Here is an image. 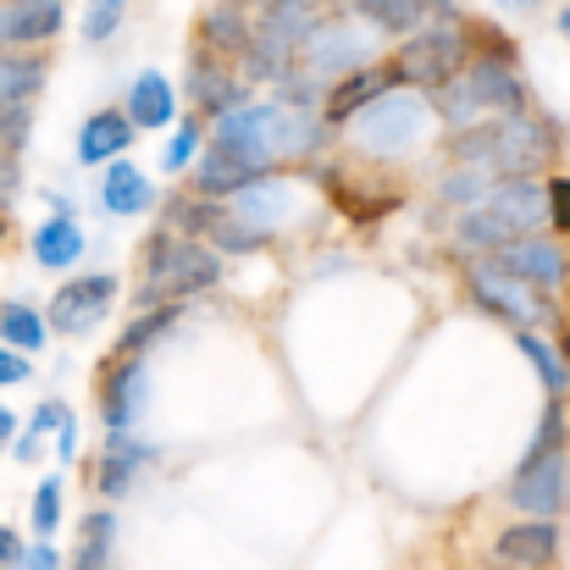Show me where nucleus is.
Masks as SVG:
<instances>
[{
    "label": "nucleus",
    "mask_w": 570,
    "mask_h": 570,
    "mask_svg": "<svg viewBox=\"0 0 570 570\" xmlns=\"http://www.w3.org/2000/svg\"><path fill=\"white\" fill-rule=\"evenodd\" d=\"M493 173H482V167H454L443 184H438V199L443 205H460V210H471V205H482L488 194H493Z\"/></svg>",
    "instance_id": "nucleus-32"
},
{
    "label": "nucleus",
    "mask_w": 570,
    "mask_h": 570,
    "mask_svg": "<svg viewBox=\"0 0 570 570\" xmlns=\"http://www.w3.org/2000/svg\"><path fill=\"white\" fill-rule=\"evenodd\" d=\"M22 194V156H0V210H11Z\"/></svg>",
    "instance_id": "nucleus-39"
},
{
    "label": "nucleus",
    "mask_w": 570,
    "mask_h": 570,
    "mask_svg": "<svg viewBox=\"0 0 570 570\" xmlns=\"http://www.w3.org/2000/svg\"><path fill=\"white\" fill-rule=\"evenodd\" d=\"M117 305V277L111 272H89V277H72L56 288L50 299V327L67 333V338H83L100 327V316Z\"/></svg>",
    "instance_id": "nucleus-12"
},
{
    "label": "nucleus",
    "mask_w": 570,
    "mask_h": 570,
    "mask_svg": "<svg viewBox=\"0 0 570 570\" xmlns=\"http://www.w3.org/2000/svg\"><path fill=\"white\" fill-rule=\"evenodd\" d=\"M95 399H100V421H106V432H134V421H139L145 404H150V372H145V355H111V361L100 366Z\"/></svg>",
    "instance_id": "nucleus-11"
},
{
    "label": "nucleus",
    "mask_w": 570,
    "mask_h": 570,
    "mask_svg": "<svg viewBox=\"0 0 570 570\" xmlns=\"http://www.w3.org/2000/svg\"><path fill=\"white\" fill-rule=\"evenodd\" d=\"M515 111H532V95H527V78L515 72V56H488L476 50L465 61V72L454 83L438 89V117L460 134V128H476L488 117H515Z\"/></svg>",
    "instance_id": "nucleus-5"
},
{
    "label": "nucleus",
    "mask_w": 570,
    "mask_h": 570,
    "mask_svg": "<svg viewBox=\"0 0 570 570\" xmlns=\"http://www.w3.org/2000/svg\"><path fill=\"white\" fill-rule=\"evenodd\" d=\"M560 350H566V361H570V333H560Z\"/></svg>",
    "instance_id": "nucleus-49"
},
{
    "label": "nucleus",
    "mask_w": 570,
    "mask_h": 570,
    "mask_svg": "<svg viewBox=\"0 0 570 570\" xmlns=\"http://www.w3.org/2000/svg\"><path fill=\"white\" fill-rule=\"evenodd\" d=\"M372 56H377V45H372V33H366L361 22L322 17V22L311 28V39H305V50H299L294 72H299L311 89H322V95H327L338 78H350V72L372 67Z\"/></svg>",
    "instance_id": "nucleus-7"
},
{
    "label": "nucleus",
    "mask_w": 570,
    "mask_h": 570,
    "mask_svg": "<svg viewBox=\"0 0 570 570\" xmlns=\"http://www.w3.org/2000/svg\"><path fill=\"white\" fill-rule=\"evenodd\" d=\"M122 17H128V0H89V6H83V39H89V45L117 39Z\"/></svg>",
    "instance_id": "nucleus-34"
},
{
    "label": "nucleus",
    "mask_w": 570,
    "mask_h": 570,
    "mask_svg": "<svg viewBox=\"0 0 570 570\" xmlns=\"http://www.w3.org/2000/svg\"><path fill=\"white\" fill-rule=\"evenodd\" d=\"M465 288H471V299H476L488 316L510 322L515 333H538V327L560 322V311H554V294L532 288L527 277L504 272L499 261H471V266H465Z\"/></svg>",
    "instance_id": "nucleus-6"
},
{
    "label": "nucleus",
    "mask_w": 570,
    "mask_h": 570,
    "mask_svg": "<svg viewBox=\"0 0 570 570\" xmlns=\"http://www.w3.org/2000/svg\"><path fill=\"white\" fill-rule=\"evenodd\" d=\"M56 438H61V460H72V454H78V426L67 421V426H61Z\"/></svg>",
    "instance_id": "nucleus-45"
},
{
    "label": "nucleus",
    "mask_w": 570,
    "mask_h": 570,
    "mask_svg": "<svg viewBox=\"0 0 570 570\" xmlns=\"http://www.w3.org/2000/svg\"><path fill=\"white\" fill-rule=\"evenodd\" d=\"M28 134H33V106L0 111V156H22L28 150Z\"/></svg>",
    "instance_id": "nucleus-36"
},
{
    "label": "nucleus",
    "mask_w": 570,
    "mask_h": 570,
    "mask_svg": "<svg viewBox=\"0 0 570 570\" xmlns=\"http://www.w3.org/2000/svg\"><path fill=\"white\" fill-rule=\"evenodd\" d=\"M33 377V366H28V355L22 350H11V344H0V387H17V382Z\"/></svg>",
    "instance_id": "nucleus-41"
},
{
    "label": "nucleus",
    "mask_w": 570,
    "mask_h": 570,
    "mask_svg": "<svg viewBox=\"0 0 570 570\" xmlns=\"http://www.w3.org/2000/svg\"><path fill=\"white\" fill-rule=\"evenodd\" d=\"M249 39H255V22L238 11V0H216L205 17H199V45L210 50V56H238L244 61V50H249Z\"/></svg>",
    "instance_id": "nucleus-23"
},
{
    "label": "nucleus",
    "mask_w": 570,
    "mask_h": 570,
    "mask_svg": "<svg viewBox=\"0 0 570 570\" xmlns=\"http://www.w3.org/2000/svg\"><path fill=\"white\" fill-rule=\"evenodd\" d=\"M28 570H61V554H56V543H45V538H39V543L28 549Z\"/></svg>",
    "instance_id": "nucleus-43"
},
{
    "label": "nucleus",
    "mask_w": 570,
    "mask_h": 570,
    "mask_svg": "<svg viewBox=\"0 0 570 570\" xmlns=\"http://www.w3.org/2000/svg\"><path fill=\"white\" fill-rule=\"evenodd\" d=\"M222 61H227V56L210 61V50H205V56L194 61V72H189V100L199 106V111H210V122L227 117V111H238V106H249V100H244L249 78L233 72V67H222Z\"/></svg>",
    "instance_id": "nucleus-18"
},
{
    "label": "nucleus",
    "mask_w": 570,
    "mask_h": 570,
    "mask_svg": "<svg viewBox=\"0 0 570 570\" xmlns=\"http://www.w3.org/2000/svg\"><path fill=\"white\" fill-rule=\"evenodd\" d=\"M150 460H156V449H150L145 438H134V432H106V449H100V465L89 471V488H95L100 499H122Z\"/></svg>",
    "instance_id": "nucleus-15"
},
{
    "label": "nucleus",
    "mask_w": 570,
    "mask_h": 570,
    "mask_svg": "<svg viewBox=\"0 0 570 570\" xmlns=\"http://www.w3.org/2000/svg\"><path fill=\"white\" fill-rule=\"evenodd\" d=\"M122 111L134 117V128H167V122L178 117V95H173V83H167L161 72H139Z\"/></svg>",
    "instance_id": "nucleus-26"
},
{
    "label": "nucleus",
    "mask_w": 570,
    "mask_h": 570,
    "mask_svg": "<svg viewBox=\"0 0 570 570\" xmlns=\"http://www.w3.org/2000/svg\"><path fill=\"white\" fill-rule=\"evenodd\" d=\"M56 521H61V476H45L39 493H33V532L50 543L56 538Z\"/></svg>",
    "instance_id": "nucleus-35"
},
{
    "label": "nucleus",
    "mask_w": 570,
    "mask_h": 570,
    "mask_svg": "<svg viewBox=\"0 0 570 570\" xmlns=\"http://www.w3.org/2000/svg\"><path fill=\"white\" fill-rule=\"evenodd\" d=\"M549 210H554V233L570 238V178H549Z\"/></svg>",
    "instance_id": "nucleus-40"
},
{
    "label": "nucleus",
    "mask_w": 570,
    "mask_h": 570,
    "mask_svg": "<svg viewBox=\"0 0 570 570\" xmlns=\"http://www.w3.org/2000/svg\"><path fill=\"white\" fill-rule=\"evenodd\" d=\"M189 161H199V122H184V128L173 134L167 156H161V167H167V173H189Z\"/></svg>",
    "instance_id": "nucleus-37"
},
{
    "label": "nucleus",
    "mask_w": 570,
    "mask_h": 570,
    "mask_svg": "<svg viewBox=\"0 0 570 570\" xmlns=\"http://www.w3.org/2000/svg\"><path fill=\"white\" fill-rule=\"evenodd\" d=\"M510 510H521L532 521H560L566 515L570 510V449L515 465V476H510Z\"/></svg>",
    "instance_id": "nucleus-10"
},
{
    "label": "nucleus",
    "mask_w": 570,
    "mask_h": 570,
    "mask_svg": "<svg viewBox=\"0 0 570 570\" xmlns=\"http://www.w3.org/2000/svg\"><path fill=\"white\" fill-rule=\"evenodd\" d=\"M560 449H570V410H566V399H549L543 404V421L532 432L527 460H543V454H560Z\"/></svg>",
    "instance_id": "nucleus-33"
},
{
    "label": "nucleus",
    "mask_w": 570,
    "mask_h": 570,
    "mask_svg": "<svg viewBox=\"0 0 570 570\" xmlns=\"http://www.w3.org/2000/svg\"><path fill=\"white\" fill-rule=\"evenodd\" d=\"M227 210H233L244 227H255V233H266V238H272V227L294 216V184L261 178V184H249V189L233 194V199H227Z\"/></svg>",
    "instance_id": "nucleus-20"
},
{
    "label": "nucleus",
    "mask_w": 570,
    "mask_h": 570,
    "mask_svg": "<svg viewBox=\"0 0 570 570\" xmlns=\"http://www.w3.org/2000/svg\"><path fill=\"white\" fill-rule=\"evenodd\" d=\"M111 543H117V515H111V510H95V515H83V527H78V554H72V570H111Z\"/></svg>",
    "instance_id": "nucleus-29"
},
{
    "label": "nucleus",
    "mask_w": 570,
    "mask_h": 570,
    "mask_svg": "<svg viewBox=\"0 0 570 570\" xmlns=\"http://www.w3.org/2000/svg\"><path fill=\"white\" fill-rule=\"evenodd\" d=\"M178 316H184L178 305H156V311H139V316L128 322V333L117 338V350H111V355H145L150 344H161V333H167V327H178Z\"/></svg>",
    "instance_id": "nucleus-31"
},
{
    "label": "nucleus",
    "mask_w": 570,
    "mask_h": 570,
    "mask_svg": "<svg viewBox=\"0 0 570 570\" xmlns=\"http://www.w3.org/2000/svg\"><path fill=\"white\" fill-rule=\"evenodd\" d=\"M0 570H28V549H22L17 527H0Z\"/></svg>",
    "instance_id": "nucleus-42"
},
{
    "label": "nucleus",
    "mask_w": 570,
    "mask_h": 570,
    "mask_svg": "<svg viewBox=\"0 0 570 570\" xmlns=\"http://www.w3.org/2000/svg\"><path fill=\"white\" fill-rule=\"evenodd\" d=\"M222 283V249H210L205 238L189 233H150L145 255H139V311H156V305H184L194 294L216 288Z\"/></svg>",
    "instance_id": "nucleus-4"
},
{
    "label": "nucleus",
    "mask_w": 570,
    "mask_h": 570,
    "mask_svg": "<svg viewBox=\"0 0 570 570\" xmlns=\"http://www.w3.org/2000/svg\"><path fill=\"white\" fill-rule=\"evenodd\" d=\"M366 22H377L387 33H421L426 22H443V17H460L454 0H350Z\"/></svg>",
    "instance_id": "nucleus-22"
},
{
    "label": "nucleus",
    "mask_w": 570,
    "mask_h": 570,
    "mask_svg": "<svg viewBox=\"0 0 570 570\" xmlns=\"http://www.w3.org/2000/svg\"><path fill=\"white\" fill-rule=\"evenodd\" d=\"M471 61V45H465V17H443V22H426L421 33L404 39L399 50V78L415 83V89H443L465 72Z\"/></svg>",
    "instance_id": "nucleus-9"
},
{
    "label": "nucleus",
    "mask_w": 570,
    "mask_h": 570,
    "mask_svg": "<svg viewBox=\"0 0 570 570\" xmlns=\"http://www.w3.org/2000/svg\"><path fill=\"white\" fill-rule=\"evenodd\" d=\"M560 549H566V538H560V521H515V527H504L499 532V543H493V560L504 570H549L560 560Z\"/></svg>",
    "instance_id": "nucleus-14"
},
{
    "label": "nucleus",
    "mask_w": 570,
    "mask_h": 570,
    "mask_svg": "<svg viewBox=\"0 0 570 570\" xmlns=\"http://www.w3.org/2000/svg\"><path fill=\"white\" fill-rule=\"evenodd\" d=\"M0 443H17V415L0 404Z\"/></svg>",
    "instance_id": "nucleus-46"
},
{
    "label": "nucleus",
    "mask_w": 570,
    "mask_h": 570,
    "mask_svg": "<svg viewBox=\"0 0 570 570\" xmlns=\"http://www.w3.org/2000/svg\"><path fill=\"white\" fill-rule=\"evenodd\" d=\"M100 205L111 216H145L156 205V184L134 167V161H111L106 178H100Z\"/></svg>",
    "instance_id": "nucleus-24"
},
{
    "label": "nucleus",
    "mask_w": 570,
    "mask_h": 570,
    "mask_svg": "<svg viewBox=\"0 0 570 570\" xmlns=\"http://www.w3.org/2000/svg\"><path fill=\"white\" fill-rule=\"evenodd\" d=\"M45 333H50V316H39L33 305H22V299H6V305H0V344L33 355V350L45 344Z\"/></svg>",
    "instance_id": "nucleus-30"
},
{
    "label": "nucleus",
    "mask_w": 570,
    "mask_h": 570,
    "mask_svg": "<svg viewBox=\"0 0 570 570\" xmlns=\"http://www.w3.org/2000/svg\"><path fill=\"white\" fill-rule=\"evenodd\" d=\"M554 28H560V39H566V45H570V6H566V11H560V22H554Z\"/></svg>",
    "instance_id": "nucleus-47"
},
{
    "label": "nucleus",
    "mask_w": 570,
    "mask_h": 570,
    "mask_svg": "<svg viewBox=\"0 0 570 570\" xmlns=\"http://www.w3.org/2000/svg\"><path fill=\"white\" fill-rule=\"evenodd\" d=\"M128 145H134V117L128 111H95L83 128H78V161L83 167H111V161H122L128 156Z\"/></svg>",
    "instance_id": "nucleus-21"
},
{
    "label": "nucleus",
    "mask_w": 570,
    "mask_h": 570,
    "mask_svg": "<svg viewBox=\"0 0 570 570\" xmlns=\"http://www.w3.org/2000/svg\"><path fill=\"white\" fill-rule=\"evenodd\" d=\"M432 128V106L426 95H415L410 83L387 89L382 100H372L361 117H355V145L372 150V156H404L410 145H421Z\"/></svg>",
    "instance_id": "nucleus-8"
},
{
    "label": "nucleus",
    "mask_w": 570,
    "mask_h": 570,
    "mask_svg": "<svg viewBox=\"0 0 570 570\" xmlns=\"http://www.w3.org/2000/svg\"><path fill=\"white\" fill-rule=\"evenodd\" d=\"M322 122H327L322 111L294 106V100H249L210 122V145H233V150H249L266 167H277V161L311 156L322 145Z\"/></svg>",
    "instance_id": "nucleus-3"
},
{
    "label": "nucleus",
    "mask_w": 570,
    "mask_h": 570,
    "mask_svg": "<svg viewBox=\"0 0 570 570\" xmlns=\"http://www.w3.org/2000/svg\"><path fill=\"white\" fill-rule=\"evenodd\" d=\"M515 350L532 361V372H538V382H543L549 399H566L570 393V361H566L560 344H549L543 333H515Z\"/></svg>",
    "instance_id": "nucleus-28"
},
{
    "label": "nucleus",
    "mask_w": 570,
    "mask_h": 570,
    "mask_svg": "<svg viewBox=\"0 0 570 570\" xmlns=\"http://www.w3.org/2000/svg\"><path fill=\"white\" fill-rule=\"evenodd\" d=\"M83 233H78V222L72 216H50L39 233H33V261L45 266V272H67V266H78L83 261Z\"/></svg>",
    "instance_id": "nucleus-27"
},
{
    "label": "nucleus",
    "mask_w": 570,
    "mask_h": 570,
    "mask_svg": "<svg viewBox=\"0 0 570 570\" xmlns=\"http://www.w3.org/2000/svg\"><path fill=\"white\" fill-rule=\"evenodd\" d=\"M11 449H17V460H22V465H33V460H39V432H22Z\"/></svg>",
    "instance_id": "nucleus-44"
},
{
    "label": "nucleus",
    "mask_w": 570,
    "mask_h": 570,
    "mask_svg": "<svg viewBox=\"0 0 570 570\" xmlns=\"http://www.w3.org/2000/svg\"><path fill=\"white\" fill-rule=\"evenodd\" d=\"M560 150V128L538 111H515V117H488L476 128H460L449 156L454 167H482L493 178H538Z\"/></svg>",
    "instance_id": "nucleus-2"
},
{
    "label": "nucleus",
    "mask_w": 570,
    "mask_h": 570,
    "mask_svg": "<svg viewBox=\"0 0 570 570\" xmlns=\"http://www.w3.org/2000/svg\"><path fill=\"white\" fill-rule=\"evenodd\" d=\"M61 0H0V50H28L61 33Z\"/></svg>",
    "instance_id": "nucleus-19"
},
{
    "label": "nucleus",
    "mask_w": 570,
    "mask_h": 570,
    "mask_svg": "<svg viewBox=\"0 0 570 570\" xmlns=\"http://www.w3.org/2000/svg\"><path fill=\"white\" fill-rule=\"evenodd\" d=\"M532 233H554L549 184H538V178H499L482 205L454 216V249L471 261H488Z\"/></svg>",
    "instance_id": "nucleus-1"
},
{
    "label": "nucleus",
    "mask_w": 570,
    "mask_h": 570,
    "mask_svg": "<svg viewBox=\"0 0 570 570\" xmlns=\"http://www.w3.org/2000/svg\"><path fill=\"white\" fill-rule=\"evenodd\" d=\"M67 421H72V410H67L61 399H45V404L33 410V421H28V432H39V438H45V432H61Z\"/></svg>",
    "instance_id": "nucleus-38"
},
{
    "label": "nucleus",
    "mask_w": 570,
    "mask_h": 570,
    "mask_svg": "<svg viewBox=\"0 0 570 570\" xmlns=\"http://www.w3.org/2000/svg\"><path fill=\"white\" fill-rule=\"evenodd\" d=\"M499 6H510V11H527V6H538V0H499Z\"/></svg>",
    "instance_id": "nucleus-48"
},
{
    "label": "nucleus",
    "mask_w": 570,
    "mask_h": 570,
    "mask_svg": "<svg viewBox=\"0 0 570 570\" xmlns=\"http://www.w3.org/2000/svg\"><path fill=\"white\" fill-rule=\"evenodd\" d=\"M261 178H266V161L249 156V150H233V145H210V156L194 161V189L205 199H233L238 189H249Z\"/></svg>",
    "instance_id": "nucleus-16"
},
{
    "label": "nucleus",
    "mask_w": 570,
    "mask_h": 570,
    "mask_svg": "<svg viewBox=\"0 0 570 570\" xmlns=\"http://www.w3.org/2000/svg\"><path fill=\"white\" fill-rule=\"evenodd\" d=\"M488 261H499L504 272L527 277L543 294H566L570 283V249L560 244V233H532V238H521V244H510V249H499Z\"/></svg>",
    "instance_id": "nucleus-13"
},
{
    "label": "nucleus",
    "mask_w": 570,
    "mask_h": 570,
    "mask_svg": "<svg viewBox=\"0 0 570 570\" xmlns=\"http://www.w3.org/2000/svg\"><path fill=\"white\" fill-rule=\"evenodd\" d=\"M404 78H399V67H361V72H350V78H338L327 95H322V117L327 122H355L372 100H382L387 89H399Z\"/></svg>",
    "instance_id": "nucleus-17"
},
{
    "label": "nucleus",
    "mask_w": 570,
    "mask_h": 570,
    "mask_svg": "<svg viewBox=\"0 0 570 570\" xmlns=\"http://www.w3.org/2000/svg\"><path fill=\"white\" fill-rule=\"evenodd\" d=\"M45 89V61L33 50H0V111L33 106Z\"/></svg>",
    "instance_id": "nucleus-25"
}]
</instances>
